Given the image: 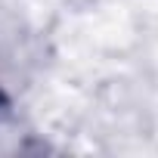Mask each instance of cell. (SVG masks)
Here are the masks:
<instances>
[{
    "label": "cell",
    "mask_w": 158,
    "mask_h": 158,
    "mask_svg": "<svg viewBox=\"0 0 158 158\" xmlns=\"http://www.w3.org/2000/svg\"><path fill=\"white\" fill-rule=\"evenodd\" d=\"M10 109H13V102H10V96L0 90V118H6L10 115Z\"/></svg>",
    "instance_id": "6da1fadb"
}]
</instances>
